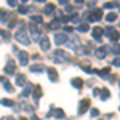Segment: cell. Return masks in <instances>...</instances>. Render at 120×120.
I'll return each mask as SVG.
<instances>
[{"label": "cell", "instance_id": "1", "mask_svg": "<svg viewBox=\"0 0 120 120\" xmlns=\"http://www.w3.org/2000/svg\"><path fill=\"white\" fill-rule=\"evenodd\" d=\"M51 59H53V63H56V64H63V63H67L71 59V56L67 55L64 50H55L51 53Z\"/></svg>", "mask_w": 120, "mask_h": 120}, {"label": "cell", "instance_id": "2", "mask_svg": "<svg viewBox=\"0 0 120 120\" xmlns=\"http://www.w3.org/2000/svg\"><path fill=\"white\" fill-rule=\"evenodd\" d=\"M15 38L18 40L19 43H22V45H29L30 43V38H29V35H27V32H26V27H21L15 34Z\"/></svg>", "mask_w": 120, "mask_h": 120}, {"label": "cell", "instance_id": "3", "mask_svg": "<svg viewBox=\"0 0 120 120\" xmlns=\"http://www.w3.org/2000/svg\"><path fill=\"white\" fill-rule=\"evenodd\" d=\"M102 18V10H91L88 13V21L90 22H96Z\"/></svg>", "mask_w": 120, "mask_h": 120}, {"label": "cell", "instance_id": "4", "mask_svg": "<svg viewBox=\"0 0 120 120\" xmlns=\"http://www.w3.org/2000/svg\"><path fill=\"white\" fill-rule=\"evenodd\" d=\"M29 32H30V35H32V40H37V42H38V38H42V34H40L38 27L34 24V22L29 24Z\"/></svg>", "mask_w": 120, "mask_h": 120}, {"label": "cell", "instance_id": "5", "mask_svg": "<svg viewBox=\"0 0 120 120\" xmlns=\"http://www.w3.org/2000/svg\"><path fill=\"white\" fill-rule=\"evenodd\" d=\"M46 117L50 119V117H56V119H64L66 117V112L63 109H53V111H50L46 114Z\"/></svg>", "mask_w": 120, "mask_h": 120}, {"label": "cell", "instance_id": "6", "mask_svg": "<svg viewBox=\"0 0 120 120\" xmlns=\"http://www.w3.org/2000/svg\"><path fill=\"white\" fill-rule=\"evenodd\" d=\"M15 71H16V64H15V61L10 59L8 63H7V66H5V69H3V72H5L7 75H13Z\"/></svg>", "mask_w": 120, "mask_h": 120}, {"label": "cell", "instance_id": "7", "mask_svg": "<svg viewBox=\"0 0 120 120\" xmlns=\"http://www.w3.org/2000/svg\"><path fill=\"white\" fill-rule=\"evenodd\" d=\"M67 40H69V35H66V34H56L55 35V43L56 45H66Z\"/></svg>", "mask_w": 120, "mask_h": 120}, {"label": "cell", "instance_id": "8", "mask_svg": "<svg viewBox=\"0 0 120 120\" xmlns=\"http://www.w3.org/2000/svg\"><path fill=\"white\" fill-rule=\"evenodd\" d=\"M90 109V99H82L79 102V114H85Z\"/></svg>", "mask_w": 120, "mask_h": 120}, {"label": "cell", "instance_id": "9", "mask_svg": "<svg viewBox=\"0 0 120 120\" xmlns=\"http://www.w3.org/2000/svg\"><path fill=\"white\" fill-rule=\"evenodd\" d=\"M40 48H42V51H48L51 48L50 46V38L46 35H42V38H40Z\"/></svg>", "mask_w": 120, "mask_h": 120}, {"label": "cell", "instance_id": "10", "mask_svg": "<svg viewBox=\"0 0 120 120\" xmlns=\"http://www.w3.org/2000/svg\"><path fill=\"white\" fill-rule=\"evenodd\" d=\"M18 61H19V64L21 66H26L29 63V55H27V51H19L18 53Z\"/></svg>", "mask_w": 120, "mask_h": 120}, {"label": "cell", "instance_id": "11", "mask_svg": "<svg viewBox=\"0 0 120 120\" xmlns=\"http://www.w3.org/2000/svg\"><path fill=\"white\" fill-rule=\"evenodd\" d=\"M91 34H93V38H94V40H101L102 34H104V29L99 27V26H96V27H93Z\"/></svg>", "mask_w": 120, "mask_h": 120}, {"label": "cell", "instance_id": "12", "mask_svg": "<svg viewBox=\"0 0 120 120\" xmlns=\"http://www.w3.org/2000/svg\"><path fill=\"white\" fill-rule=\"evenodd\" d=\"M48 79H50L51 82H58V80H59V75H58V72H56V69L48 67Z\"/></svg>", "mask_w": 120, "mask_h": 120}, {"label": "cell", "instance_id": "13", "mask_svg": "<svg viewBox=\"0 0 120 120\" xmlns=\"http://www.w3.org/2000/svg\"><path fill=\"white\" fill-rule=\"evenodd\" d=\"M32 90H34V85H32V83H26V85H24V90L21 93V96H22V98H27Z\"/></svg>", "mask_w": 120, "mask_h": 120}, {"label": "cell", "instance_id": "14", "mask_svg": "<svg viewBox=\"0 0 120 120\" xmlns=\"http://www.w3.org/2000/svg\"><path fill=\"white\" fill-rule=\"evenodd\" d=\"M106 55H107V46H99L96 50V58L102 59V58H106Z\"/></svg>", "mask_w": 120, "mask_h": 120}, {"label": "cell", "instance_id": "15", "mask_svg": "<svg viewBox=\"0 0 120 120\" xmlns=\"http://www.w3.org/2000/svg\"><path fill=\"white\" fill-rule=\"evenodd\" d=\"M71 83H72V86L77 88V90H80V88L83 86V80H82V79H79V77H74V79L71 80Z\"/></svg>", "mask_w": 120, "mask_h": 120}, {"label": "cell", "instance_id": "16", "mask_svg": "<svg viewBox=\"0 0 120 120\" xmlns=\"http://www.w3.org/2000/svg\"><path fill=\"white\" fill-rule=\"evenodd\" d=\"M15 82H16L18 86H24V85H26V75H24V74H18Z\"/></svg>", "mask_w": 120, "mask_h": 120}, {"label": "cell", "instance_id": "17", "mask_svg": "<svg viewBox=\"0 0 120 120\" xmlns=\"http://www.w3.org/2000/svg\"><path fill=\"white\" fill-rule=\"evenodd\" d=\"M45 71V66L43 64H34V66H30V72H34V74H40V72H43Z\"/></svg>", "mask_w": 120, "mask_h": 120}, {"label": "cell", "instance_id": "18", "mask_svg": "<svg viewBox=\"0 0 120 120\" xmlns=\"http://www.w3.org/2000/svg\"><path fill=\"white\" fill-rule=\"evenodd\" d=\"M55 10H56V5H55V3H46L45 8H43V13H45V15H51Z\"/></svg>", "mask_w": 120, "mask_h": 120}, {"label": "cell", "instance_id": "19", "mask_svg": "<svg viewBox=\"0 0 120 120\" xmlns=\"http://www.w3.org/2000/svg\"><path fill=\"white\" fill-rule=\"evenodd\" d=\"M42 88H40V85L38 86H34V99H35V102H38V99H40V96H42Z\"/></svg>", "mask_w": 120, "mask_h": 120}, {"label": "cell", "instance_id": "20", "mask_svg": "<svg viewBox=\"0 0 120 120\" xmlns=\"http://www.w3.org/2000/svg\"><path fill=\"white\" fill-rule=\"evenodd\" d=\"M77 43H79V38L75 37V35H72L71 42H67L66 45H67V46H71V48H74V50H77Z\"/></svg>", "mask_w": 120, "mask_h": 120}, {"label": "cell", "instance_id": "21", "mask_svg": "<svg viewBox=\"0 0 120 120\" xmlns=\"http://www.w3.org/2000/svg\"><path fill=\"white\" fill-rule=\"evenodd\" d=\"M0 37L3 38L5 42H10L11 35H10V32H8V30H5V29H0Z\"/></svg>", "mask_w": 120, "mask_h": 120}, {"label": "cell", "instance_id": "22", "mask_svg": "<svg viewBox=\"0 0 120 120\" xmlns=\"http://www.w3.org/2000/svg\"><path fill=\"white\" fill-rule=\"evenodd\" d=\"M99 96H101V99H104V101H106V99H109V96H111V91H109L107 88H102L101 93H99Z\"/></svg>", "mask_w": 120, "mask_h": 120}, {"label": "cell", "instance_id": "23", "mask_svg": "<svg viewBox=\"0 0 120 120\" xmlns=\"http://www.w3.org/2000/svg\"><path fill=\"white\" fill-rule=\"evenodd\" d=\"M10 18V13L7 10H0V22H3V21H7Z\"/></svg>", "mask_w": 120, "mask_h": 120}, {"label": "cell", "instance_id": "24", "mask_svg": "<svg viewBox=\"0 0 120 120\" xmlns=\"http://www.w3.org/2000/svg\"><path fill=\"white\" fill-rule=\"evenodd\" d=\"M19 109H21V111H27V112H34V107L29 106V104H26V102H21V104H19Z\"/></svg>", "mask_w": 120, "mask_h": 120}, {"label": "cell", "instance_id": "25", "mask_svg": "<svg viewBox=\"0 0 120 120\" xmlns=\"http://www.w3.org/2000/svg\"><path fill=\"white\" fill-rule=\"evenodd\" d=\"M0 104H2V106H7V107H13V106H15L13 99H7V98H5V99H0Z\"/></svg>", "mask_w": 120, "mask_h": 120}, {"label": "cell", "instance_id": "26", "mask_svg": "<svg viewBox=\"0 0 120 120\" xmlns=\"http://www.w3.org/2000/svg\"><path fill=\"white\" fill-rule=\"evenodd\" d=\"M96 72H98V75H99V77H107V74L111 72V69H109V67H104V69H101V71H96Z\"/></svg>", "mask_w": 120, "mask_h": 120}, {"label": "cell", "instance_id": "27", "mask_svg": "<svg viewBox=\"0 0 120 120\" xmlns=\"http://www.w3.org/2000/svg\"><path fill=\"white\" fill-rule=\"evenodd\" d=\"M88 29H90V24H88V22H83V24H80V26L77 27V30H79V32H86Z\"/></svg>", "mask_w": 120, "mask_h": 120}, {"label": "cell", "instance_id": "28", "mask_svg": "<svg viewBox=\"0 0 120 120\" xmlns=\"http://www.w3.org/2000/svg\"><path fill=\"white\" fill-rule=\"evenodd\" d=\"M3 85H5V90L8 93H13L15 91V86H11V83L8 82V80H3Z\"/></svg>", "mask_w": 120, "mask_h": 120}, {"label": "cell", "instance_id": "29", "mask_svg": "<svg viewBox=\"0 0 120 120\" xmlns=\"http://www.w3.org/2000/svg\"><path fill=\"white\" fill-rule=\"evenodd\" d=\"M30 19H32V21H34V24H42V21H43V19H42V16H38V15H34V16H30Z\"/></svg>", "mask_w": 120, "mask_h": 120}, {"label": "cell", "instance_id": "30", "mask_svg": "<svg viewBox=\"0 0 120 120\" xmlns=\"http://www.w3.org/2000/svg\"><path fill=\"white\" fill-rule=\"evenodd\" d=\"M115 19H117V15H115V13H109V15L106 16V21H109V22H114Z\"/></svg>", "mask_w": 120, "mask_h": 120}, {"label": "cell", "instance_id": "31", "mask_svg": "<svg viewBox=\"0 0 120 120\" xmlns=\"http://www.w3.org/2000/svg\"><path fill=\"white\" fill-rule=\"evenodd\" d=\"M114 32H115V29L112 27V26H109V27H106V29H104V34H107V37H111Z\"/></svg>", "mask_w": 120, "mask_h": 120}, {"label": "cell", "instance_id": "32", "mask_svg": "<svg viewBox=\"0 0 120 120\" xmlns=\"http://www.w3.org/2000/svg\"><path fill=\"white\" fill-rule=\"evenodd\" d=\"M18 11L21 13V15H26V13L29 11V8H27V7H24V5H19V7H18Z\"/></svg>", "mask_w": 120, "mask_h": 120}, {"label": "cell", "instance_id": "33", "mask_svg": "<svg viewBox=\"0 0 120 120\" xmlns=\"http://www.w3.org/2000/svg\"><path fill=\"white\" fill-rule=\"evenodd\" d=\"M115 7H117L115 2H107V3H104V8H115Z\"/></svg>", "mask_w": 120, "mask_h": 120}, {"label": "cell", "instance_id": "34", "mask_svg": "<svg viewBox=\"0 0 120 120\" xmlns=\"http://www.w3.org/2000/svg\"><path fill=\"white\" fill-rule=\"evenodd\" d=\"M112 53H114V55H120V45H114L112 46Z\"/></svg>", "mask_w": 120, "mask_h": 120}, {"label": "cell", "instance_id": "35", "mask_svg": "<svg viewBox=\"0 0 120 120\" xmlns=\"http://www.w3.org/2000/svg\"><path fill=\"white\" fill-rule=\"evenodd\" d=\"M7 3H8L10 7H13V8L18 7V0H7Z\"/></svg>", "mask_w": 120, "mask_h": 120}, {"label": "cell", "instance_id": "36", "mask_svg": "<svg viewBox=\"0 0 120 120\" xmlns=\"http://www.w3.org/2000/svg\"><path fill=\"white\" fill-rule=\"evenodd\" d=\"M119 37H120V35H119V32L115 30V32H114V34H112V35H111V37H109V38H111L112 42H115V40H119Z\"/></svg>", "mask_w": 120, "mask_h": 120}, {"label": "cell", "instance_id": "37", "mask_svg": "<svg viewBox=\"0 0 120 120\" xmlns=\"http://www.w3.org/2000/svg\"><path fill=\"white\" fill-rule=\"evenodd\" d=\"M112 66H115V67H120V56H117V58L112 61Z\"/></svg>", "mask_w": 120, "mask_h": 120}, {"label": "cell", "instance_id": "38", "mask_svg": "<svg viewBox=\"0 0 120 120\" xmlns=\"http://www.w3.org/2000/svg\"><path fill=\"white\" fill-rule=\"evenodd\" d=\"M58 27H59V21H53L50 24V29H58Z\"/></svg>", "mask_w": 120, "mask_h": 120}, {"label": "cell", "instance_id": "39", "mask_svg": "<svg viewBox=\"0 0 120 120\" xmlns=\"http://www.w3.org/2000/svg\"><path fill=\"white\" fill-rule=\"evenodd\" d=\"M16 24H18V21H16V19H10V22H8V27L11 29V27H15Z\"/></svg>", "mask_w": 120, "mask_h": 120}, {"label": "cell", "instance_id": "40", "mask_svg": "<svg viewBox=\"0 0 120 120\" xmlns=\"http://www.w3.org/2000/svg\"><path fill=\"white\" fill-rule=\"evenodd\" d=\"M98 115H99V111H98L96 107H93L91 109V117H98Z\"/></svg>", "mask_w": 120, "mask_h": 120}, {"label": "cell", "instance_id": "41", "mask_svg": "<svg viewBox=\"0 0 120 120\" xmlns=\"http://www.w3.org/2000/svg\"><path fill=\"white\" fill-rule=\"evenodd\" d=\"M0 120H16L15 117H11V115H7V117H2Z\"/></svg>", "mask_w": 120, "mask_h": 120}, {"label": "cell", "instance_id": "42", "mask_svg": "<svg viewBox=\"0 0 120 120\" xmlns=\"http://www.w3.org/2000/svg\"><path fill=\"white\" fill-rule=\"evenodd\" d=\"M99 93H101V90H98V88H96V90H93V94H94V96H98Z\"/></svg>", "mask_w": 120, "mask_h": 120}, {"label": "cell", "instance_id": "43", "mask_svg": "<svg viewBox=\"0 0 120 120\" xmlns=\"http://www.w3.org/2000/svg\"><path fill=\"white\" fill-rule=\"evenodd\" d=\"M64 30H66V32H72L74 29H72V27H69V26H66V27H64Z\"/></svg>", "mask_w": 120, "mask_h": 120}, {"label": "cell", "instance_id": "44", "mask_svg": "<svg viewBox=\"0 0 120 120\" xmlns=\"http://www.w3.org/2000/svg\"><path fill=\"white\" fill-rule=\"evenodd\" d=\"M59 3H61V5H67V3H69V0H59Z\"/></svg>", "mask_w": 120, "mask_h": 120}, {"label": "cell", "instance_id": "45", "mask_svg": "<svg viewBox=\"0 0 120 120\" xmlns=\"http://www.w3.org/2000/svg\"><path fill=\"white\" fill-rule=\"evenodd\" d=\"M72 10H74V8H72V7H66V11H67V13H71Z\"/></svg>", "mask_w": 120, "mask_h": 120}, {"label": "cell", "instance_id": "46", "mask_svg": "<svg viewBox=\"0 0 120 120\" xmlns=\"http://www.w3.org/2000/svg\"><path fill=\"white\" fill-rule=\"evenodd\" d=\"M83 2H85V0H75V3H77V5H82Z\"/></svg>", "mask_w": 120, "mask_h": 120}, {"label": "cell", "instance_id": "47", "mask_svg": "<svg viewBox=\"0 0 120 120\" xmlns=\"http://www.w3.org/2000/svg\"><path fill=\"white\" fill-rule=\"evenodd\" d=\"M30 120H40V119H38L37 115H32V119H30Z\"/></svg>", "mask_w": 120, "mask_h": 120}, {"label": "cell", "instance_id": "48", "mask_svg": "<svg viewBox=\"0 0 120 120\" xmlns=\"http://www.w3.org/2000/svg\"><path fill=\"white\" fill-rule=\"evenodd\" d=\"M19 120H27V119L26 117H19Z\"/></svg>", "mask_w": 120, "mask_h": 120}, {"label": "cell", "instance_id": "49", "mask_svg": "<svg viewBox=\"0 0 120 120\" xmlns=\"http://www.w3.org/2000/svg\"><path fill=\"white\" fill-rule=\"evenodd\" d=\"M3 80H5V79H3V77H0V82H3Z\"/></svg>", "mask_w": 120, "mask_h": 120}, {"label": "cell", "instance_id": "50", "mask_svg": "<svg viewBox=\"0 0 120 120\" xmlns=\"http://www.w3.org/2000/svg\"><path fill=\"white\" fill-rule=\"evenodd\" d=\"M37 2H40V3H42V2H45V0H37Z\"/></svg>", "mask_w": 120, "mask_h": 120}, {"label": "cell", "instance_id": "51", "mask_svg": "<svg viewBox=\"0 0 120 120\" xmlns=\"http://www.w3.org/2000/svg\"><path fill=\"white\" fill-rule=\"evenodd\" d=\"M22 2H27V0H22Z\"/></svg>", "mask_w": 120, "mask_h": 120}]
</instances>
